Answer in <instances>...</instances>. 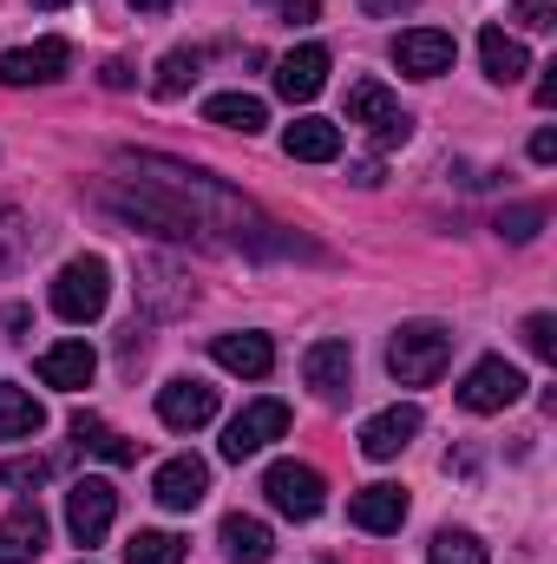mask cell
<instances>
[{
    "instance_id": "1f68e13d",
    "label": "cell",
    "mask_w": 557,
    "mask_h": 564,
    "mask_svg": "<svg viewBox=\"0 0 557 564\" xmlns=\"http://www.w3.org/2000/svg\"><path fill=\"white\" fill-rule=\"evenodd\" d=\"M512 20H518L525 33H551V26H557V0H518V7H512Z\"/></svg>"
},
{
    "instance_id": "ba28073f",
    "label": "cell",
    "mask_w": 557,
    "mask_h": 564,
    "mask_svg": "<svg viewBox=\"0 0 557 564\" xmlns=\"http://www.w3.org/2000/svg\"><path fill=\"white\" fill-rule=\"evenodd\" d=\"M282 433H288V408H282V401H250L237 421L223 426V459L243 466V459H256V453H263L270 440H282Z\"/></svg>"
},
{
    "instance_id": "e575fe53",
    "label": "cell",
    "mask_w": 557,
    "mask_h": 564,
    "mask_svg": "<svg viewBox=\"0 0 557 564\" xmlns=\"http://www.w3.org/2000/svg\"><path fill=\"white\" fill-rule=\"evenodd\" d=\"M164 282H171V270H164V263H144V295H157ZM177 302H190V289H177V295H171V302H157V308H177Z\"/></svg>"
},
{
    "instance_id": "9a60e30c",
    "label": "cell",
    "mask_w": 557,
    "mask_h": 564,
    "mask_svg": "<svg viewBox=\"0 0 557 564\" xmlns=\"http://www.w3.org/2000/svg\"><path fill=\"white\" fill-rule=\"evenodd\" d=\"M40 381L46 388H59V394H79V388H92V375H99V355H92V341H53L40 361Z\"/></svg>"
},
{
    "instance_id": "60d3db41",
    "label": "cell",
    "mask_w": 557,
    "mask_h": 564,
    "mask_svg": "<svg viewBox=\"0 0 557 564\" xmlns=\"http://www.w3.org/2000/svg\"><path fill=\"white\" fill-rule=\"evenodd\" d=\"M132 7H139V13H164V7H171V0H132Z\"/></svg>"
},
{
    "instance_id": "d6a6232c",
    "label": "cell",
    "mask_w": 557,
    "mask_h": 564,
    "mask_svg": "<svg viewBox=\"0 0 557 564\" xmlns=\"http://www.w3.org/2000/svg\"><path fill=\"white\" fill-rule=\"evenodd\" d=\"M46 473H53V466H46L40 453H26V459H7V466H0V486H40Z\"/></svg>"
},
{
    "instance_id": "ac0fdd59",
    "label": "cell",
    "mask_w": 557,
    "mask_h": 564,
    "mask_svg": "<svg viewBox=\"0 0 557 564\" xmlns=\"http://www.w3.org/2000/svg\"><path fill=\"white\" fill-rule=\"evenodd\" d=\"M40 552H46V512L26 499L0 519V564H33Z\"/></svg>"
},
{
    "instance_id": "9c48e42d",
    "label": "cell",
    "mask_w": 557,
    "mask_h": 564,
    "mask_svg": "<svg viewBox=\"0 0 557 564\" xmlns=\"http://www.w3.org/2000/svg\"><path fill=\"white\" fill-rule=\"evenodd\" d=\"M73 66L66 40H33V46H7L0 53V86H53Z\"/></svg>"
},
{
    "instance_id": "f1b7e54d",
    "label": "cell",
    "mask_w": 557,
    "mask_h": 564,
    "mask_svg": "<svg viewBox=\"0 0 557 564\" xmlns=\"http://www.w3.org/2000/svg\"><path fill=\"white\" fill-rule=\"evenodd\" d=\"M426 564H485V545H479L472 532H439V539L426 545Z\"/></svg>"
},
{
    "instance_id": "3957f363",
    "label": "cell",
    "mask_w": 557,
    "mask_h": 564,
    "mask_svg": "<svg viewBox=\"0 0 557 564\" xmlns=\"http://www.w3.org/2000/svg\"><path fill=\"white\" fill-rule=\"evenodd\" d=\"M112 302V270L106 257H73L59 276H53V315L59 322H99Z\"/></svg>"
},
{
    "instance_id": "7a4b0ae2",
    "label": "cell",
    "mask_w": 557,
    "mask_h": 564,
    "mask_svg": "<svg viewBox=\"0 0 557 564\" xmlns=\"http://www.w3.org/2000/svg\"><path fill=\"white\" fill-rule=\"evenodd\" d=\"M446 361H452V328H439V322H401L394 341H387V375H394L401 388L439 381Z\"/></svg>"
},
{
    "instance_id": "7c38bea8",
    "label": "cell",
    "mask_w": 557,
    "mask_h": 564,
    "mask_svg": "<svg viewBox=\"0 0 557 564\" xmlns=\"http://www.w3.org/2000/svg\"><path fill=\"white\" fill-rule=\"evenodd\" d=\"M452 33H439V26H407L401 40H394V66L401 73H414V79H439V73H452Z\"/></svg>"
},
{
    "instance_id": "2e32d148",
    "label": "cell",
    "mask_w": 557,
    "mask_h": 564,
    "mask_svg": "<svg viewBox=\"0 0 557 564\" xmlns=\"http://www.w3.org/2000/svg\"><path fill=\"white\" fill-rule=\"evenodd\" d=\"M302 381H308L321 401H341L348 381H354V348H348V341H315V348L302 355Z\"/></svg>"
},
{
    "instance_id": "d4e9b609",
    "label": "cell",
    "mask_w": 557,
    "mask_h": 564,
    "mask_svg": "<svg viewBox=\"0 0 557 564\" xmlns=\"http://www.w3.org/2000/svg\"><path fill=\"white\" fill-rule=\"evenodd\" d=\"M40 426H46V408H40L26 388L0 381V440H33Z\"/></svg>"
},
{
    "instance_id": "7402d4cb",
    "label": "cell",
    "mask_w": 557,
    "mask_h": 564,
    "mask_svg": "<svg viewBox=\"0 0 557 564\" xmlns=\"http://www.w3.org/2000/svg\"><path fill=\"white\" fill-rule=\"evenodd\" d=\"M479 59H485V73H492L499 86H518V79L532 73V53H525L505 26H479Z\"/></svg>"
},
{
    "instance_id": "ffe728a7",
    "label": "cell",
    "mask_w": 557,
    "mask_h": 564,
    "mask_svg": "<svg viewBox=\"0 0 557 564\" xmlns=\"http://www.w3.org/2000/svg\"><path fill=\"white\" fill-rule=\"evenodd\" d=\"M282 151L302 158V164H328V158H341V126L308 112V119H295V126L282 132Z\"/></svg>"
},
{
    "instance_id": "cb8c5ba5",
    "label": "cell",
    "mask_w": 557,
    "mask_h": 564,
    "mask_svg": "<svg viewBox=\"0 0 557 564\" xmlns=\"http://www.w3.org/2000/svg\"><path fill=\"white\" fill-rule=\"evenodd\" d=\"M217 539H223L230 564H270V552H276V532H270L263 519H243V512H230Z\"/></svg>"
},
{
    "instance_id": "e0dca14e",
    "label": "cell",
    "mask_w": 557,
    "mask_h": 564,
    "mask_svg": "<svg viewBox=\"0 0 557 564\" xmlns=\"http://www.w3.org/2000/svg\"><path fill=\"white\" fill-rule=\"evenodd\" d=\"M348 519H354L361 532L387 539V532L407 525V492H401V486H361V492L348 499Z\"/></svg>"
},
{
    "instance_id": "4dcf8cb0",
    "label": "cell",
    "mask_w": 557,
    "mask_h": 564,
    "mask_svg": "<svg viewBox=\"0 0 557 564\" xmlns=\"http://www.w3.org/2000/svg\"><path fill=\"white\" fill-rule=\"evenodd\" d=\"M525 348H532L538 361H557V322L551 315H525Z\"/></svg>"
},
{
    "instance_id": "52a82bcc",
    "label": "cell",
    "mask_w": 557,
    "mask_h": 564,
    "mask_svg": "<svg viewBox=\"0 0 557 564\" xmlns=\"http://www.w3.org/2000/svg\"><path fill=\"white\" fill-rule=\"evenodd\" d=\"M518 394H525V375H518L505 355H485V361L459 381V408H466V414H505Z\"/></svg>"
},
{
    "instance_id": "44dd1931",
    "label": "cell",
    "mask_w": 557,
    "mask_h": 564,
    "mask_svg": "<svg viewBox=\"0 0 557 564\" xmlns=\"http://www.w3.org/2000/svg\"><path fill=\"white\" fill-rule=\"evenodd\" d=\"M73 446L92 453V459H106V466H132V459H139V440L112 433L99 414H73Z\"/></svg>"
},
{
    "instance_id": "4fadbf2b",
    "label": "cell",
    "mask_w": 557,
    "mask_h": 564,
    "mask_svg": "<svg viewBox=\"0 0 557 564\" xmlns=\"http://www.w3.org/2000/svg\"><path fill=\"white\" fill-rule=\"evenodd\" d=\"M328 86V46H295V53H282L276 59V93L288 99V106H308L315 93Z\"/></svg>"
},
{
    "instance_id": "f35d334b",
    "label": "cell",
    "mask_w": 557,
    "mask_h": 564,
    "mask_svg": "<svg viewBox=\"0 0 557 564\" xmlns=\"http://www.w3.org/2000/svg\"><path fill=\"white\" fill-rule=\"evenodd\" d=\"M401 7H414V0H361L368 20H387V13H401Z\"/></svg>"
},
{
    "instance_id": "5b68a950",
    "label": "cell",
    "mask_w": 557,
    "mask_h": 564,
    "mask_svg": "<svg viewBox=\"0 0 557 564\" xmlns=\"http://www.w3.org/2000/svg\"><path fill=\"white\" fill-rule=\"evenodd\" d=\"M263 492H270V506H276L282 519H295V525H308V519L328 506L321 473H315V466H302V459H276V466L263 473Z\"/></svg>"
},
{
    "instance_id": "d6986e66",
    "label": "cell",
    "mask_w": 557,
    "mask_h": 564,
    "mask_svg": "<svg viewBox=\"0 0 557 564\" xmlns=\"http://www.w3.org/2000/svg\"><path fill=\"white\" fill-rule=\"evenodd\" d=\"M210 355H217V368H230V375H243V381H263V375L276 368V341H270V335H217Z\"/></svg>"
},
{
    "instance_id": "836d02e7",
    "label": "cell",
    "mask_w": 557,
    "mask_h": 564,
    "mask_svg": "<svg viewBox=\"0 0 557 564\" xmlns=\"http://www.w3.org/2000/svg\"><path fill=\"white\" fill-rule=\"evenodd\" d=\"M270 7H276L288 26H308V20H321V0H270Z\"/></svg>"
},
{
    "instance_id": "83f0119b",
    "label": "cell",
    "mask_w": 557,
    "mask_h": 564,
    "mask_svg": "<svg viewBox=\"0 0 557 564\" xmlns=\"http://www.w3.org/2000/svg\"><path fill=\"white\" fill-rule=\"evenodd\" d=\"M26 243H33V230H26V217H20L13 204H0V276H7V270H20V257H26Z\"/></svg>"
},
{
    "instance_id": "8fae6325",
    "label": "cell",
    "mask_w": 557,
    "mask_h": 564,
    "mask_svg": "<svg viewBox=\"0 0 557 564\" xmlns=\"http://www.w3.org/2000/svg\"><path fill=\"white\" fill-rule=\"evenodd\" d=\"M204 492H210V466H204L197 453L164 459L157 479H151V499H157L164 512H190V506H204Z\"/></svg>"
},
{
    "instance_id": "f546056e",
    "label": "cell",
    "mask_w": 557,
    "mask_h": 564,
    "mask_svg": "<svg viewBox=\"0 0 557 564\" xmlns=\"http://www.w3.org/2000/svg\"><path fill=\"white\" fill-rule=\"evenodd\" d=\"M545 230V204H512V210H499V237L505 243H532Z\"/></svg>"
},
{
    "instance_id": "74e56055",
    "label": "cell",
    "mask_w": 557,
    "mask_h": 564,
    "mask_svg": "<svg viewBox=\"0 0 557 564\" xmlns=\"http://www.w3.org/2000/svg\"><path fill=\"white\" fill-rule=\"evenodd\" d=\"M348 177L368 191V184H381V158H361V164H348Z\"/></svg>"
},
{
    "instance_id": "4316f807",
    "label": "cell",
    "mask_w": 557,
    "mask_h": 564,
    "mask_svg": "<svg viewBox=\"0 0 557 564\" xmlns=\"http://www.w3.org/2000/svg\"><path fill=\"white\" fill-rule=\"evenodd\" d=\"M125 564H184V539L177 532H132Z\"/></svg>"
},
{
    "instance_id": "5bb4252c",
    "label": "cell",
    "mask_w": 557,
    "mask_h": 564,
    "mask_svg": "<svg viewBox=\"0 0 557 564\" xmlns=\"http://www.w3.org/2000/svg\"><path fill=\"white\" fill-rule=\"evenodd\" d=\"M414 433H419V408L414 401H394V408H381L374 421L361 426V453L368 459H401L414 446Z\"/></svg>"
},
{
    "instance_id": "603a6c76",
    "label": "cell",
    "mask_w": 557,
    "mask_h": 564,
    "mask_svg": "<svg viewBox=\"0 0 557 564\" xmlns=\"http://www.w3.org/2000/svg\"><path fill=\"white\" fill-rule=\"evenodd\" d=\"M204 119H210V126H223V132L256 139V132L270 126V106H263V99H250V93H217V99H204Z\"/></svg>"
},
{
    "instance_id": "277c9868",
    "label": "cell",
    "mask_w": 557,
    "mask_h": 564,
    "mask_svg": "<svg viewBox=\"0 0 557 564\" xmlns=\"http://www.w3.org/2000/svg\"><path fill=\"white\" fill-rule=\"evenodd\" d=\"M348 126H361L381 151H394V144L414 139V112H407L381 79H354V86H348Z\"/></svg>"
},
{
    "instance_id": "8992f818",
    "label": "cell",
    "mask_w": 557,
    "mask_h": 564,
    "mask_svg": "<svg viewBox=\"0 0 557 564\" xmlns=\"http://www.w3.org/2000/svg\"><path fill=\"white\" fill-rule=\"evenodd\" d=\"M112 519H119V486L112 479H79L73 492H66V532H73V545H99L106 532H112Z\"/></svg>"
},
{
    "instance_id": "8d00e7d4",
    "label": "cell",
    "mask_w": 557,
    "mask_h": 564,
    "mask_svg": "<svg viewBox=\"0 0 557 564\" xmlns=\"http://www.w3.org/2000/svg\"><path fill=\"white\" fill-rule=\"evenodd\" d=\"M99 79H106L112 93H125V86H132V66H125V59H106V73H99Z\"/></svg>"
},
{
    "instance_id": "7bdbcfd3",
    "label": "cell",
    "mask_w": 557,
    "mask_h": 564,
    "mask_svg": "<svg viewBox=\"0 0 557 564\" xmlns=\"http://www.w3.org/2000/svg\"><path fill=\"white\" fill-rule=\"evenodd\" d=\"M79 564H86V558H79Z\"/></svg>"
},
{
    "instance_id": "6da1fadb",
    "label": "cell",
    "mask_w": 557,
    "mask_h": 564,
    "mask_svg": "<svg viewBox=\"0 0 557 564\" xmlns=\"http://www.w3.org/2000/svg\"><path fill=\"white\" fill-rule=\"evenodd\" d=\"M106 204L125 217V224H139V230H157V237H171V243H184V237H197L204 224L164 191V184H151V177H119L112 191H106Z\"/></svg>"
},
{
    "instance_id": "484cf974",
    "label": "cell",
    "mask_w": 557,
    "mask_h": 564,
    "mask_svg": "<svg viewBox=\"0 0 557 564\" xmlns=\"http://www.w3.org/2000/svg\"><path fill=\"white\" fill-rule=\"evenodd\" d=\"M204 73V46H171L164 59H157V79H151V93L157 99H177V93H190V79Z\"/></svg>"
},
{
    "instance_id": "30bf717a",
    "label": "cell",
    "mask_w": 557,
    "mask_h": 564,
    "mask_svg": "<svg viewBox=\"0 0 557 564\" xmlns=\"http://www.w3.org/2000/svg\"><path fill=\"white\" fill-rule=\"evenodd\" d=\"M157 421L171 426V433H197V426H210L217 421V388L197 381V375L164 381V388H157Z\"/></svg>"
},
{
    "instance_id": "ab89813d",
    "label": "cell",
    "mask_w": 557,
    "mask_h": 564,
    "mask_svg": "<svg viewBox=\"0 0 557 564\" xmlns=\"http://www.w3.org/2000/svg\"><path fill=\"white\" fill-rule=\"evenodd\" d=\"M538 106H545V112L557 106V66H545V79H538Z\"/></svg>"
},
{
    "instance_id": "d590c367",
    "label": "cell",
    "mask_w": 557,
    "mask_h": 564,
    "mask_svg": "<svg viewBox=\"0 0 557 564\" xmlns=\"http://www.w3.org/2000/svg\"><path fill=\"white\" fill-rule=\"evenodd\" d=\"M532 158H538V164H551V158H557V132H551V126H538V132H532Z\"/></svg>"
},
{
    "instance_id": "b9f144b4",
    "label": "cell",
    "mask_w": 557,
    "mask_h": 564,
    "mask_svg": "<svg viewBox=\"0 0 557 564\" xmlns=\"http://www.w3.org/2000/svg\"><path fill=\"white\" fill-rule=\"evenodd\" d=\"M33 7H66V0H33Z\"/></svg>"
}]
</instances>
